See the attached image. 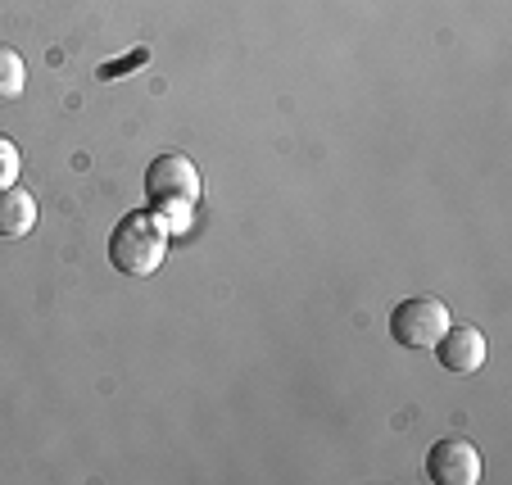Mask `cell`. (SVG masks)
Masks as SVG:
<instances>
[{"instance_id":"ba28073f","label":"cell","mask_w":512,"mask_h":485,"mask_svg":"<svg viewBox=\"0 0 512 485\" xmlns=\"http://www.w3.org/2000/svg\"><path fill=\"white\" fill-rule=\"evenodd\" d=\"M19 173H23V155H19V146H14L10 136L0 132V191L19 182Z\"/></svg>"},{"instance_id":"7a4b0ae2","label":"cell","mask_w":512,"mask_h":485,"mask_svg":"<svg viewBox=\"0 0 512 485\" xmlns=\"http://www.w3.org/2000/svg\"><path fill=\"white\" fill-rule=\"evenodd\" d=\"M168 254V227L155 209H136V214H123L109 232V263L127 277H150L159 272Z\"/></svg>"},{"instance_id":"8992f818","label":"cell","mask_w":512,"mask_h":485,"mask_svg":"<svg viewBox=\"0 0 512 485\" xmlns=\"http://www.w3.org/2000/svg\"><path fill=\"white\" fill-rule=\"evenodd\" d=\"M32 227H37V200H32L19 182L5 186V191H0V236H5V241H19Z\"/></svg>"},{"instance_id":"3957f363","label":"cell","mask_w":512,"mask_h":485,"mask_svg":"<svg viewBox=\"0 0 512 485\" xmlns=\"http://www.w3.org/2000/svg\"><path fill=\"white\" fill-rule=\"evenodd\" d=\"M445 327H449V309L435 295H413V300L395 304V313H390V336L404 350H431L435 340L445 336Z\"/></svg>"},{"instance_id":"9c48e42d","label":"cell","mask_w":512,"mask_h":485,"mask_svg":"<svg viewBox=\"0 0 512 485\" xmlns=\"http://www.w3.org/2000/svg\"><path fill=\"white\" fill-rule=\"evenodd\" d=\"M136 64H145V50H136V55L132 59H127V64H105V68H100V78H127V68H136Z\"/></svg>"},{"instance_id":"5b68a950","label":"cell","mask_w":512,"mask_h":485,"mask_svg":"<svg viewBox=\"0 0 512 485\" xmlns=\"http://www.w3.org/2000/svg\"><path fill=\"white\" fill-rule=\"evenodd\" d=\"M431 350L445 372H476L485 363V336L476 327H454V322H449L445 336L435 340Z\"/></svg>"},{"instance_id":"277c9868","label":"cell","mask_w":512,"mask_h":485,"mask_svg":"<svg viewBox=\"0 0 512 485\" xmlns=\"http://www.w3.org/2000/svg\"><path fill=\"white\" fill-rule=\"evenodd\" d=\"M426 476L435 485H476L481 481V454L472 440L445 436L426 449Z\"/></svg>"},{"instance_id":"52a82bcc","label":"cell","mask_w":512,"mask_h":485,"mask_svg":"<svg viewBox=\"0 0 512 485\" xmlns=\"http://www.w3.org/2000/svg\"><path fill=\"white\" fill-rule=\"evenodd\" d=\"M28 87V64L14 46H0V100H19Z\"/></svg>"},{"instance_id":"6da1fadb","label":"cell","mask_w":512,"mask_h":485,"mask_svg":"<svg viewBox=\"0 0 512 485\" xmlns=\"http://www.w3.org/2000/svg\"><path fill=\"white\" fill-rule=\"evenodd\" d=\"M145 195H150V209L164 218L168 236L186 232L195 218V204H200V195H204L200 168L186 155H159L155 164L145 168Z\"/></svg>"}]
</instances>
